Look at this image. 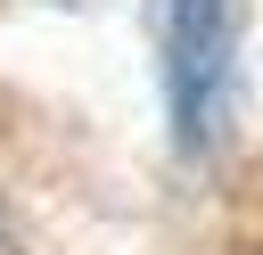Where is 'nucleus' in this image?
Here are the masks:
<instances>
[{
	"label": "nucleus",
	"instance_id": "nucleus-1",
	"mask_svg": "<svg viewBox=\"0 0 263 255\" xmlns=\"http://www.w3.org/2000/svg\"><path fill=\"white\" fill-rule=\"evenodd\" d=\"M222 74H230V0H173L164 8V99H173V132L189 156L214 140Z\"/></svg>",
	"mask_w": 263,
	"mask_h": 255
}]
</instances>
